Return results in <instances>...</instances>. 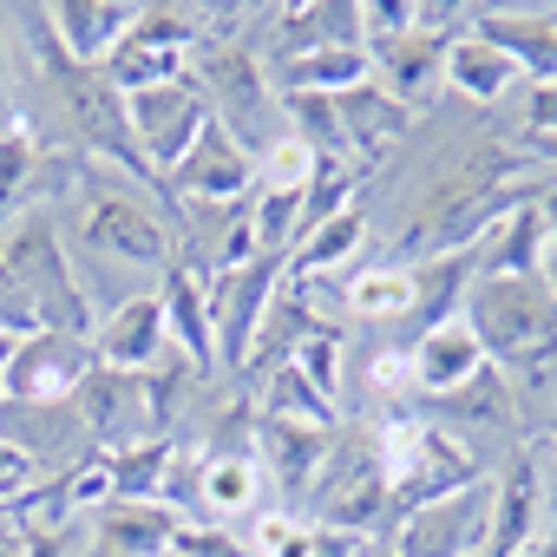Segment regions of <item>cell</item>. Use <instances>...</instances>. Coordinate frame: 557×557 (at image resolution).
Instances as JSON below:
<instances>
[{
    "label": "cell",
    "instance_id": "40",
    "mask_svg": "<svg viewBox=\"0 0 557 557\" xmlns=\"http://www.w3.org/2000/svg\"><path fill=\"white\" fill-rule=\"evenodd\" d=\"M40 479V459L21 446V440H8V433H0V505H14L27 485Z\"/></svg>",
    "mask_w": 557,
    "mask_h": 557
},
{
    "label": "cell",
    "instance_id": "38",
    "mask_svg": "<svg viewBox=\"0 0 557 557\" xmlns=\"http://www.w3.org/2000/svg\"><path fill=\"white\" fill-rule=\"evenodd\" d=\"M342 361H348V335H342L335 322H322V329H315V335L296 348V368H302V374H309V381H315L329 400L342 394Z\"/></svg>",
    "mask_w": 557,
    "mask_h": 557
},
{
    "label": "cell",
    "instance_id": "39",
    "mask_svg": "<svg viewBox=\"0 0 557 557\" xmlns=\"http://www.w3.org/2000/svg\"><path fill=\"white\" fill-rule=\"evenodd\" d=\"M524 151L531 158L557 151V79H544V86L524 92Z\"/></svg>",
    "mask_w": 557,
    "mask_h": 557
},
{
    "label": "cell",
    "instance_id": "29",
    "mask_svg": "<svg viewBox=\"0 0 557 557\" xmlns=\"http://www.w3.org/2000/svg\"><path fill=\"white\" fill-rule=\"evenodd\" d=\"M262 466L256 453H203V485H197V518L223 524V518H243L262 505Z\"/></svg>",
    "mask_w": 557,
    "mask_h": 557
},
{
    "label": "cell",
    "instance_id": "22",
    "mask_svg": "<svg viewBox=\"0 0 557 557\" xmlns=\"http://www.w3.org/2000/svg\"><path fill=\"white\" fill-rule=\"evenodd\" d=\"M47 21H53L60 47L79 66H106L119 53V40L132 34L138 8H132V0H60V8H47Z\"/></svg>",
    "mask_w": 557,
    "mask_h": 557
},
{
    "label": "cell",
    "instance_id": "11",
    "mask_svg": "<svg viewBox=\"0 0 557 557\" xmlns=\"http://www.w3.org/2000/svg\"><path fill=\"white\" fill-rule=\"evenodd\" d=\"M125 119H132V138L145 151V164L158 177H171L190 158V145L203 138L210 99H203L197 79H171V86H151V92H125Z\"/></svg>",
    "mask_w": 557,
    "mask_h": 557
},
{
    "label": "cell",
    "instance_id": "41",
    "mask_svg": "<svg viewBox=\"0 0 557 557\" xmlns=\"http://www.w3.org/2000/svg\"><path fill=\"white\" fill-rule=\"evenodd\" d=\"M368 387L387 394V400L413 394V355H407V348H381V355L368 361Z\"/></svg>",
    "mask_w": 557,
    "mask_h": 557
},
{
    "label": "cell",
    "instance_id": "2",
    "mask_svg": "<svg viewBox=\"0 0 557 557\" xmlns=\"http://www.w3.org/2000/svg\"><path fill=\"white\" fill-rule=\"evenodd\" d=\"M374 453H381V472H387V492H394V524H400L407 511L440 505V498H453V492H466V485L485 479L479 453H472L459 433L433 426V420H426L420 407H407V400H394V407L374 420Z\"/></svg>",
    "mask_w": 557,
    "mask_h": 557
},
{
    "label": "cell",
    "instance_id": "10",
    "mask_svg": "<svg viewBox=\"0 0 557 557\" xmlns=\"http://www.w3.org/2000/svg\"><path fill=\"white\" fill-rule=\"evenodd\" d=\"M92 368H99L92 342L60 335V329H34V335H21L8 374H0V400L8 407H73V394Z\"/></svg>",
    "mask_w": 557,
    "mask_h": 557
},
{
    "label": "cell",
    "instance_id": "5",
    "mask_svg": "<svg viewBox=\"0 0 557 557\" xmlns=\"http://www.w3.org/2000/svg\"><path fill=\"white\" fill-rule=\"evenodd\" d=\"M309 524L322 531H342V537H387L394 531V492H387V472H381V453H374V426H342L322 472H315V492H309Z\"/></svg>",
    "mask_w": 557,
    "mask_h": 557
},
{
    "label": "cell",
    "instance_id": "17",
    "mask_svg": "<svg viewBox=\"0 0 557 557\" xmlns=\"http://www.w3.org/2000/svg\"><path fill=\"white\" fill-rule=\"evenodd\" d=\"M73 413H79V433L99 440V453H119V446H138L151 440L145 433V394H138V374H119V368H92L73 394Z\"/></svg>",
    "mask_w": 557,
    "mask_h": 557
},
{
    "label": "cell",
    "instance_id": "31",
    "mask_svg": "<svg viewBox=\"0 0 557 557\" xmlns=\"http://www.w3.org/2000/svg\"><path fill=\"white\" fill-rule=\"evenodd\" d=\"M446 86H453L459 99H472V106H498V99L518 86V66H511L492 40H479L472 21H466V34L446 47Z\"/></svg>",
    "mask_w": 557,
    "mask_h": 557
},
{
    "label": "cell",
    "instance_id": "6",
    "mask_svg": "<svg viewBox=\"0 0 557 557\" xmlns=\"http://www.w3.org/2000/svg\"><path fill=\"white\" fill-rule=\"evenodd\" d=\"M203 53V21H190V8H138L132 34L119 40V53L99 66L119 92H151L171 79H190Z\"/></svg>",
    "mask_w": 557,
    "mask_h": 557
},
{
    "label": "cell",
    "instance_id": "16",
    "mask_svg": "<svg viewBox=\"0 0 557 557\" xmlns=\"http://www.w3.org/2000/svg\"><path fill=\"white\" fill-rule=\"evenodd\" d=\"M262 47H269V66L302 60V53H322V47H368V40H361V8H348V0H315V8H269Z\"/></svg>",
    "mask_w": 557,
    "mask_h": 557
},
{
    "label": "cell",
    "instance_id": "25",
    "mask_svg": "<svg viewBox=\"0 0 557 557\" xmlns=\"http://www.w3.org/2000/svg\"><path fill=\"white\" fill-rule=\"evenodd\" d=\"M472 34L492 40L518 66V79H531V86L557 79V21L550 14H492V8H472Z\"/></svg>",
    "mask_w": 557,
    "mask_h": 557
},
{
    "label": "cell",
    "instance_id": "7",
    "mask_svg": "<svg viewBox=\"0 0 557 557\" xmlns=\"http://www.w3.org/2000/svg\"><path fill=\"white\" fill-rule=\"evenodd\" d=\"M190 79L203 86L210 119H216L236 145L262 151V119H269V106H275L262 53H256L243 34H236V40H203V53H197V73H190Z\"/></svg>",
    "mask_w": 557,
    "mask_h": 557
},
{
    "label": "cell",
    "instance_id": "1",
    "mask_svg": "<svg viewBox=\"0 0 557 557\" xmlns=\"http://www.w3.org/2000/svg\"><path fill=\"white\" fill-rule=\"evenodd\" d=\"M459 322L518 394L557 400V296L537 275H479Z\"/></svg>",
    "mask_w": 557,
    "mask_h": 557
},
{
    "label": "cell",
    "instance_id": "14",
    "mask_svg": "<svg viewBox=\"0 0 557 557\" xmlns=\"http://www.w3.org/2000/svg\"><path fill=\"white\" fill-rule=\"evenodd\" d=\"M177 203H249L256 197V151L236 145L216 119L203 125V138L190 145V158L164 177Z\"/></svg>",
    "mask_w": 557,
    "mask_h": 557
},
{
    "label": "cell",
    "instance_id": "43",
    "mask_svg": "<svg viewBox=\"0 0 557 557\" xmlns=\"http://www.w3.org/2000/svg\"><path fill=\"white\" fill-rule=\"evenodd\" d=\"M524 557H557V524H544V531L524 544Z\"/></svg>",
    "mask_w": 557,
    "mask_h": 557
},
{
    "label": "cell",
    "instance_id": "15",
    "mask_svg": "<svg viewBox=\"0 0 557 557\" xmlns=\"http://www.w3.org/2000/svg\"><path fill=\"white\" fill-rule=\"evenodd\" d=\"M335 433H342V426H335ZM335 433H329V426H302V420H262V413H256V466H262V479H269L275 492L289 498V511L309 505L315 472H322Z\"/></svg>",
    "mask_w": 557,
    "mask_h": 557
},
{
    "label": "cell",
    "instance_id": "47",
    "mask_svg": "<svg viewBox=\"0 0 557 557\" xmlns=\"http://www.w3.org/2000/svg\"><path fill=\"white\" fill-rule=\"evenodd\" d=\"M550 518H557V492H550Z\"/></svg>",
    "mask_w": 557,
    "mask_h": 557
},
{
    "label": "cell",
    "instance_id": "37",
    "mask_svg": "<svg viewBox=\"0 0 557 557\" xmlns=\"http://www.w3.org/2000/svg\"><path fill=\"white\" fill-rule=\"evenodd\" d=\"M315 164H322V158H315L296 132H275V138H262V151H256V190H309Z\"/></svg>",
    "mask_w": 557,
    "mask_h": 557
},
{
    "label": "cell",
    "instance_id": "48",
    "mask_svg": "<svg viewBox=\"0 0 557 557\" xmlns=\"http://www.w3.org/2000/svg\"><path fill=\"white\" fill-rule=\"evenodd\" d=\"M550 446H557V440H550Z\"/></svg>",
    "mask_w": 557,
    "mask_h": 557
},
{
    "label": "cell",
    "instance_id": "4",
    "mask_svg": "<svg viewBox=\"0 0 557 557\" xmlns=\"http://www.w3.org/2000/svg\"><path fill=\"white\" fill-rule=\"evenodd\" d=\"M73 236L106 256V262H125V269H171L177 262V230L158 203H145L138 190L112 184L99 164H86V184H79V216H73Z\"/></svg>",
    "mask_w": 557,
    "mask_h": 557
},
{
    "label": "cell",
    "instance_id": "35",
    "mask_svg": "<svg viewBox=\"0 0 557 557\" xmlns=\"http://www.w3.org/2000/svg\"><path fill=\"white\" fill-rule=\"evenodd\" d=\"M99 459L112 472V498H158L164 492V472L177 459V440H138V446L99 453Z\"/></svg>",
    "mask_w": 557,
    "mask_h": 557
},
{
    "label": "cell",
    "instance_id": "28",
    "mask_svg": "<svg viewBox=\"0 0 557 557\" xmlns=\"http://www.w3.org/2000/svg\"><path fill=\"white\" fill-rule=\"evenodd\" d=\"M40 158H47V138H40L34 112H8V125H0V223L34 210Z\"/></svg>",
    "mask_w": 557,
    "mask_h": 557
},
{
    "label": "cell",
    "instance_id": "44",
    "mask_svg": "<svg viewBox=\"0 0 557 557\" xmlns=\"http://www.w3.org/2000/svg\"><path fill=\"white\" fill-rule=\"evenodd\" d=\"M537 283H544V289L557 296V249H544V269H537Z\"/></svg>",
    "mask_w": 557,
    "mask_h": 557
},
{
    "label": "cell",
    "instance_id": "19",
    "mask_svg": "<svg viewBox=\"0 0 557 557\" xmlns=\"http://www.w3.org/2000/svg\"><path fill=\"white\" fill-rule=\"evenodd\" d=\"M177 511L158 505V498H112L92 511V544L86 557H171V537H177Z\"/></svg>",
    "mask_w": 557,
    "mask_h": 557
},
{
    "label": "cell",
    "instance_id": "26",
    "mask_svg": "<svg viewBox=\"0 0 557 557\" xmlns=\"http://www.w3.org/2000/svg\"><path fill=\"white\" fill-rule=\"evenodd\" d=\"M413 400H440L453 387H466L479 368H485V348L466 322H446V329H426L413 348Z\"/></svg>",
    "mask_w": 557,
    "mask_h": 557
},
{
    "label": "cell",
    "instance_id": "23",
    "mask_svg": "<svg viewBox=\"0 0 557 557\" xmlns=\"http://www.w3.org/2000/svg\"><path fill=\"white\" fill-rule=\"evenodd\" d=\"M433 426H492V433H518V387L485 361L466 387H453V394H440V400H413Z\"/></svg>",
    "mask_w": 557,
    "mask_h": 557
},
{
    "label": "cell",
    "instance_id": "18",
    "mask_svg": "<svg viewBox=\"0 0 557 557\" xmlns=\"http://www.w3.org/2000/svg\"><path fill=\"white\" fill-rule=\"evenodd\" d=\"M164 348H171V335H164V302H158V289L112 302L106 322H99V335H92L99 368H119V374H145Z\"/></svg>",
    "mask_w": 557,
    "mask_h": 557
},
{
    "label": "cell",
    "instance_id": "46",
    "mask_svg": "<svg viewBox=\"0 0 557 557\" xmlns=\"http://www.w3.org/2000/svg\"><path fill=\"white\" fill-rule=\"evenodd\" d=\"M0 106H8V34H0Z\"/></svg>",
    "mask_w": 557,
    "mask_h": 557
},
{
    "label": "cell",
    "instance_id": "27",
    "mask_svg": "<svg viewBox=\"0 0 557 557\" xmlns=\"http://www.w3.org/2000/svg\"><path fill=\"white\" fill-rule=\"evenodd\" d=\"M472 283H479V249H466V256H433V262H413V315H407V322H420V335H426V329H446V322H459V315H466V296H472Z\"/></svg>",
    "mask_w": 557,
    "mask_h": 557
},
{
    "label": "cell",
    "instance_id": "45",
    "mask_svg": "<svg viewBox=\"0 0 557 557\" xmlns=\"http://www.w3.org/2000/svg\"><path fill=\"white\" fill-rule=\"evenodd\" d=\"M14 348H21V335H8V329H0V374H8V361H14Z\"/></svg>",
    "mask_w": 557,
    "mask_h": 557
},
{
    "label": "cell",
    "instance_id": "33",
    "mask_svg": "<svg viewBox=\"0 0 557 557\" xmlns=\"http://www.w3.org/2000/svg\"><path fill=\"white\" fill-rule=\"evenodd\" d=\"M342 296H348V315H361V322H407L413 315V269L407 262H368L342 283Z\"/></svg>",
    "mask_w": 557,
    "mask_h": 557
},
{
    "label": "cell",
    "instance_id": "21",
    "mask_svg": "<svg viewBox=\"0 0 557 557\" xmlns=\"http://www.w3.org/2000/svg\"><path fill=\"white\" fill-rule=\"evenodd\" d=\"M335 112H342V138H348V158L361 164V171H374V164H387V151L413 132V112L407 106H394L374 79L368 86H355V92H342L335 99Z\"/></svg>",
    "mask_w": 557,
    "mask_h": 557
},
{
    "label": "cell",
    "instance_id": "13",
    "mask_svg": "<svg viewBox=\"0 0 557 557\" xmlns=\"http://www.w3.org/2000/svg\"><path fill=\"white\" fill-rule=\"evenodd\" d=\"M485 518H492V485L479 479V485H466V492H453L440 505L407 511L387 531V544H394V557H479Z\"/></svg>",
    "mask_w": 557,
    "mask_h": 557
},
{
    "label": "cell",
    "instance_id": "36",
    "mask_svg": "<svg viewBox=\"0 0 557 557\" xmlns=\"http://www.w3.org/2000/svg\"><path fill=\"white\" fill-rule=\"evenodd\" d=\"M249 557H315L322 550V531L302 518V511H289V505H269L256 524H249Z\"/></svg>",
    "mask_w": 557,
    "mask_h": 557
},
{
    "label": "cell",
    "instance_id": "24",
    "mask_svg": "<svg viewBox=\"0 0 557 557\" xmlns=\"http://www.w3.org/2000/svg\"><path fill=\"white\" fill-rule=\"evenodd\" d=\"M557 197V177L524 197L485 243H479V275H537L544 269V249H550V230H544V203Z\"/></svg>",
    "mask_w": 557,
    "mask_h": 557
},
{
    "label": "cell",
    "instance_id": "34",
    "mask_svg": "<svg viewBox=\"0 0 557 557\" xmlns=\"http://www.w3.org/2000/svg\"><path fill=\"white\" fill-rule=\"evenodd\" d=\"M138 394H145V433H151V440H177V413H184V400L197 394V368H190L177 348H164V355L138 374Z\"/></svg>",
    "mask_w": 557,
    "mask_h": 557
},
{
    "label": "cell",
    "instance_id": "32",
    "mask_svg": "<svg viewBox=\"0 0 557 557\" xmlns=\"http://www.w3.org/2000/svg\"><path fill=\"white\" fill-rule=\"evenodd\" d=\"M256 413L262 420H302V426H342V400H329L296 361H283V368H275L262 387H256Z\"/></svg>",
    "mask_w": 557,
    "mask_h": 557
},
{
    "label": "cell",
    "instance_id": "42",
    "mask_svg": "<svg viewBox=\"0 0 557 557\" xmlns=\"http://www.w3.org/2000/svg\"><path fill=\"white\" fill-rule=\"evenodd\" d=\"M21 557H66V531H53V524H21Z\"/></svg>",
    "mask_w": 557,
    "mask_h": 557
},
{
    "label": "cell",
    "instance_id": "20",
    "mask_svg": "<svg viewBox=\"0 0 557 557\" xmlns=\"http://www.w3.org/2000/svg\"><path fill=\"white\" fill-rule=\"evenodd\" d=\"M158 302H164V335H171V348H177L197 374H210V368H216V322H210V302H203V275L184 269V262H171V269L158 275Z\"/></svg>",
    "mask_w": 557,
    "mask_h": 557
},
{
    "label": "cell",
    "instance_id": "30",
    "mask_svg": "<svg viewBox=\"0 0 557 557\" xmlns=\"http://www.w3.org/2000/svg\"><path fill=\"white\" fill-rule=\"evenodd\" d=\"M361 243H368V210L355 203V210H342V216H329V223H315L296 249H289V283H315V275H342L355 256H361Z\"/></svg>",
    "mask_w": 557,
    "mask_h": 557
},
{
    "label": "cell",
    "instance_id": "3",
    "mask_svg": "<svg viewBox=\"0 0 557 557\" xmlns=\"http://www.w3.org/2000/svg\"><path fill=\"white\" fill-rule=\"evenodd\" d=\"M0 256H8L21 296L34 302L40 329H60V335H79L92 342L99 335V309L86 296V283L73 275V256H66V236L53 230L47 210H27L8 223V236H0Z\"/></svg>",
    "mask_w": 557,
    "mask_h": 557
},
{
    "label": "cell",
    "instance_id": "8",
    "mask_svg": "<svg viewBox=\"0 0 557 557\" xmlns=\"http://www.w3.org/2000/svg\"><path fill=\"white\" fill-rule=\"evenodd\" d=\"M466 21H472V8H420L413 34L368 47V53H374V86H381L394 106L420 112V106L446 86V47L466 34Z\"/></svg>",
    "mask_w": 557,
    "mask_h": 557
},
{
    "label": "cell",
    "instance_id": "12",
    "mask_svg": "<svg viewBox=\"0 0 557 557\" xmlns=\"http://www.w3.org/2000/svg\"><path fill=\"white\" fill-rule=\"evenodd\" d=\"M544 511H550L544 446L524 440V446H511L505 472L492 479V518H485V544H479V557H524V544L544 531Z\"/></svg>",
    "mask_w": 557,
    "mask_h": 557
},
{
    "label": "cell",
    "instance_id": "9",
    "mask_svg": "<svg viewBox=\"0 0 557 557\" xmlns=\"http://www.w3.org/2000/svg\"><path fill=\"white\" fill-rule=\"evenodd\" d=\"M283 275H289V256H256L230 275H210L203 283V302H210V322H216V368L236 381L262 322H269V302L283 296Z\"/></svg>",
    "mask_w": 557,
    "mask_h": 557
}]
</instances>
